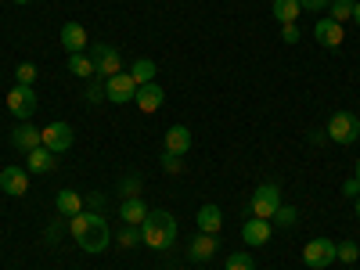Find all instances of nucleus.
<instances>
[{
	"label": "nucleus",
	"instance_id": "1",
	"mask_svg": "<svg viewBox=\"0 0 360 270\" xmlns=\"http://www.w3.org/2000/svg\"><path fill=\"white\" fill-rule=\"evenodd\" d=\"M69 231H72L76 245H79L83 252H105L108 238H112L101 213H79V217H72V220H69Z\"/></svg>",
	"mask_w": 360,
	"mask_h": 270
},
{
	"label": "nucleus",
	"instance_id": "2",
	"mask_svg": "<svg viewBox=\"0 0 360 270\" xmlns=\"http://www.w3.org/2000/svg\"><path fill=\"white\" fill-rule=\"evenodd\" d=\"M141 242L148 249H173L176 242V220L166 213V209H152L141 224Z\"/></svg>",
	"mask_w": 360,
	"mask_h": 270
},
{
	"label": "nucleus",
	"instance_id": "3",
	"mask_svg": "<svg viewBox=\"0 0 360 270\" xmlns=\"http://www.w3.org/2000/svg\"><path fill=\"white\" fill-rule=\"evenodd\" d=\"M328 137H332L335 144L360 141V119L353 112H332V119H328Z\"/></svg>",
	"mask_w": 360,
	"mask_h": 270
},
{
	"label": "nucleus",
	"instance_id": "4",
	"mask_svg": "<svg viewBox=\"0 0 360 270\" xmlns=\"http://www.w3.org/2000/svg\"><path fill=\"white\" fill-rule=\"evenodd\" d=\"M249 209H252V217L270 220V217H274L278 209H281V188H278V184H259V188L252 191Z\"/></svg>",
	"mask_w": 360,
	"mask_h": 270
},
{
	"label": "nucleus",
	"instance_id": "5",
	"mask_svg": "<svg viewBox=\"0 0 360 270\" xmlns=\"http://www.w3.org/2000/svg\"><path fill=\"white\" fill-rule=\"evenodd\" d=\"M134 98H137V79H134L130 72H115V76L105 79V101L127 105V101H134Z\"/></svg>",
	"mask_w": 360,
	"mask_h": 270
},
{
	"label": "nucleus",
	"instance_id": "6",
	"mask_svg": "<svg viewBox=\"0 0 360 270\" xmlns=\"http://www.w3.org/2000/svg\"><path fill=\"white\" fill-rule=\"evenodd\" d=\"M335 242H328V238H314V242H307V249H303V263L310 266V270H324V266H332L339 256H335Z\"/></svg>",
	"mask_w": 360,
	"mask_h": 270
},
{
	"label": "nucleus",
	"instance_id": "7",
	"mask_svg": "<svg viewBox=\"0 0 360 270\" xmlns=\"http://www.w3.org/2000/svg\"><path fill=\"white\" fill-rule=\"evenodd\" d=\"M8 112L15 115V119H25L37 112V90L33 86H22V83H15L11 90H8Z\"/></svg>",
	"mask_w": 360,
	"mask_h": 270
},
{
	"label": "nucleus",
	"instance_id": "8",
	"mask_svg": "<svg viewBox=\"0 0 360 270\" xmlns=\"http://www.w3.org/2000/svg\"><path fill=\"white\" fill-rule=\"evenodd\" d=\"M40 137H44V148H47V152H54V155H62V152H69V148H72V127L62 123V119L47 123L40 130Z\"/></svg>",
	"mask_w": 360,
	"mask_h": 270
},
{
	"label": "nucleus",
	"instance_id": "9",
	"mask_svg": "<svg viewBox=\"0 0 360 270\" xmlns=\"http://www.w3.org/2000/svg\"><path fill=\"white\" fill-rule=\"evenodd\" d=\"M90 62H94V72L98 76H115L123 72V58H119V51L112 44H94V54H90Z\"/></svg>",
	"mask_w": 360,
	"mask_h": 270
},
{
	"label": "nucleus",
	"instance_id": "10",
	"mask_svg": "<svg viewBox=\"0 0 360 270\" xmlns=\"http://www.w3.org/2000/svg\"><path fill=\"white\" fill-rule=\"evenodd\" d=\"M0 188H4V195H11V198H22L29 191V173L22 166H4L0 169Z\"/></svg>",
	"mask_w": 360,
	"mask_h": 270
},
{
	"label": "nucleus",
	"instance_id": "11",
	"mask_svg": "<svg viewBox=\"0 0 360 270\" xmlns=\"http://www.w3.org/2000/svg\"><path fill=\"white\" fill-rule=\"evenodd\" d=\"M137 108L141 112H148V115H155L159 108H162V101H166V94H162V86L159 83H144V86H137Z\"/></svg>",
	"mask_w": 360,
	"mask_h": 270
},
{
	"label": "nucleus",
	"instance_id": "12",
	"mask_svg": "<svg viewBox=\"0 0 360 270\" xmlns=\"http://www.w3.org/2000/svg\"><path fill=\"white\" fill-rule=\"evenodd\" d=\"M270 234H274V224L270 220H259V217H252L245 227H242V238H245V245H252V249H259V245H266L270 242Z\"/></svg>",
	"mask_w": 360,
	"mask_h": 270
},
{
	"label": "nucleus",
	"instance_id": "13",
	"mask_svg": "<svg viewBox=\"0 0 360 270\" xmlns=\"http://www.w3.org/2000/svg\"><path fill=\"white\" fill-rule=\"evenodd\" d=\"M11 144L18 148V152H33V148H40L44 144V137H40V130L33 127V123H18L15 130H11Z\"/></svg>",
	"mask_w": 360,
	"mask_h": 270
},
{
	"label": "nucleus",
	"instance_id": "14",
	"mask_svg": "<svg viewBox=\"0 0 360 270\" xmlns=\"http://www.w3.org/2000/svg\"><path fill=\"white\" fill-rule=\"evenodd\" d=\"M314 37H317V44H321V47H339V44L346 40L342 25H339V22H332V18H321V22L314 25Z\"/></svg>",
	"mask_w": 360,
	"mask_h": 270
},
{
	"label": "nucleus",
	"instance_id": "15",
	"mask_svg": "<svg viewBox=\"0 0 360 270\" xmlns=\"http://www.w3.org/2000/svg\"><path fill=\"white\" fill-rule=\"evenodd\" d=\"M217 234H205V231H198V238H195V242L188 245V256L191 259H198V263H205V259H213L217 256Z\"/></svg>",
	"mask_w": 360,
	"mask_h": 270
},
{
	"label": "nucleus",
	"instance_id": "16",
	"mask_svg": "<svg viewBox=\"0 0 360 270\" xmlns=\"http://www.w3.org/2000/svg\"><path fill=\"white\" fill-rule=\"evenodd\" d=\"M62 47H65L69 54L86 51V29H83L79 22H65V25H62Z\"/></svg>",
	"mask_w": 360,
	"mask_h": 270
},
{
	"label": "nucleus",
	"instance_id": "17",
	"mask_svg": "<svg viewBox=\"0 0 360 270\" xmlns=\"http://www.w3.org/2000/svg\"><path fill=\"white\" fill-rule=\"evenodd\" d=\"M119 217H123V224L141 227L144 217H148V205L141 202V195H137V198H123V202H119Z\"/></svg>",
	"mask_w": 360,
	"mask_h": 270
},
{
	"label": "nucleus",
	"instance_id": "18",
	"mask_svg": "<svg viewBox=\"0 0 360 270\" xmlns=\"http://www.w3.org/2000/svg\"><path fill=\"white\" fill-rule=\"evenodd\" d=\"M220 227H224V213H220V205H202L198 209V231H205V234H220Z\"/></svg>",
	"mask_w": 360,
	"mask_h": 270
},
{
	"label": "nucleus",
	"instance_id": "19",
	"mask_svg": "<svg viewBox=\"0 0 360 270\" xmlns=\"http://www.w3.org/2000/svg\"><path fill=\"white\" fill-rule=\"evenodd\" d=\"M54 152H47V148L40 144V148H33V152L25 155V166H29V173H51L54 169Z\"/></svg>",
	"mask_w": 360,
	"mask_h": 270
},
{
	"label": "nucleus",
	"instance_id": "20",
	"mask_svg": "<svg viewBox=\"0 0 360 270\" xmlns=\"http://www.w3.org/2000/svg\"><path fill=\"white\" fill-rule=\"evenodd\" d=\"M188 148H191V130H188V127H169V130H166V152L184 155Z\"/></svg>",
	"mask_w": 360,
	"mask_h": 270
},
{
	"label": "nucleus",
	"instance_id": "21",
	"mask_svg": "<svg viewBox=\"0 0 360 270\" xmlns=\"http://www.w3.org/2000/svg\"><path fill=\"white\" fill-rule=\"evenodd\" d=\"M54 209H58L62 217H69V220H72V217H79V213H83V198H79L76 191H69V188H65V191H58Z\"/></svg>",
	"mask_w": 360,
	"mask_h": 270
},
{
	"label": "nucleus",
	"instance_id": "22",
	"mask_svg": "<svg viewBox=\"0 0 360 270\" xmlns=\"http://www.w3.org/2000/svg\"><path fill=\"white\" fill-rule=\"evenodd\" d=\"M69 72L72 76H79V79H94L98 72H94V62H90V54H69Z\"/></svg>",
	"mask_w": 360,
	"mask_h": 270
},
{
	"label": "nucleus",
	"instance_id": "23",
	"mask_svg": "<svg viewBox=\"0 0 360 270\" xmlns=\"http://www.w3.org/2000/svg\"><path fill=\"white\" fill-rule=\"evenodd\" d=\"M270 11H274V18L281 22V25H288V22H295L299 18V0H274V4H270Z\"/></svg>",
	"mask_w": 360,
	"mask_h": 270
},
{
	"label": "nucleus",
	"instance_id": "24",
	"mask_svg": "<svg viewBox=\"0 0 360 270\" xmlns=\"http://www.w3.org/2000/svg\"><path fill=\"white\" fill-rule=\"evenodd\" d=\"M130 76L137 79V86H144V83H155V62H152V58H137L134 69H130Z\"/></svg>",
	"mask_w": 360,
	"mask_h": 270
},
{
	"label": "nucleus",
	"instance_id": "25",
	"mask_svg": "<svg viewBox=\"0 0 360 270\" xmlns=\"http://www.w3.org/2000/svg\"><path fill=\"white\" fill-rule=\"evenodd\" d=\"M328 11H332L328 18L342 25V22H349V18H353V0H332V4H328Z\"/></svg>",
	"mask_w": 360,
	"mask_h": 270
},
{
	"label": "nucleus",
	"instance_id": "26",
	"mask_svg": "<svg viewBox=\"0 0 360 270\" xmlns=\"http://www.w3.org/2000/svg\"><path fill=\"white\" fill-rule=\"evenodd\" d=\"M295 220H299V213H295L292 205H281L278 213L270 217V224H274V227H295Z\"/></svg>",
	"mask_w": 360,
	"mask_h": 270
},
{
	"label": "nucleus",
	"instance_id": "27",
	"mask_svg": "<svg viewBox=\"0 0 360 270\" xmlns=\"http://www.w3.org/2000/svg\"><path fill=\"white\" fill-rule=\"evenodd\" d=\"M119 245H123V249H134V245H141V227H134V224H123V231H119Z\"/></svg>",
	"mask_w": 360,
	"mask_h": 270
},
{
	"label": "nucleus",
	"instance_id": "28",
	"mask_svg": "<svg viewBox=\"0 0 360 270\" xmlns=\"http://www.w3.org/2000/svg\"><path fill=\"white\" fill-rule=\"evenodd\" d=\"M162 169H166L169 176H176V173H184V155H173V152H162Z\"/></svg>",
	"mask_w": 360,
	"mask_h": 270
},
{
	"label": "nucleus",
	"instance_id": "29",
	"mask_svg": "<svg viewBox=\"0 0 360 270\" xmlns=\"http://www.w3.org/2000/svg\"><path fill=\"white\" fill-rule=\"evenodd\" d=\"M227 270H256V263L249 252H234V256H227Z\"/></svg>",
	"mask_w": 360,
	"mask_h": 270
},
{
	"label": "nucleus",
	"instance_id": "30",
	"mask_svg": "<svg viewBox=\"0 0 360 270\" xmlns=\"http://www.w3.org/2000/svg\"><path fill=\"white\" fill-rule=\"evenodd\" d=\"M15 79H18L22 86H33V79H37V65H33V62H22V65L15 69Z\"/></svg>",
	"mask_w": 360,
	"mask_h": 270
},
{
	"label": "nucleus",
	"instance_id": "31",
	"mask_svg": "<svg viewBox=\"0 0 360 270\" xmlns=\"http://www.w3.org/2000/svg\"><path fill=\"white\" fill-rule=\"evenodd\" d=\"M335 256H339L342 263H356V256H360V249H356V242H342V245L335 249Z\"/></svg>",
	"mask_w": 360,
	"mask_h": 270
},
{
	"label": "nucleus",
	"instance_id": "32",
	"mask_svg": "<svg viewBox=\"0 0 360 270\" xmlns=\"http://www.w3.org/2000/svg\"><path fill=\"white\" fill-rule=\"evenodd\" d=\"M119 191H123L127 198H137V191H141V180H137V176H123V184H119Z\"/></svg>",
	"mask_w": 360,
	"mask_h": 270
},
{
	"label": "nucleus",
	"instance_id": "33",
	"mask_svg": "<svg viewBox=\"0 0 360 270\" xmlns=\"http://www.w3.org/2000/svg\"><path fill=\"white\" fill-rule=\"evenodd\" d=\"M86 101H90V105L105 101V83H90V86H86Z\"/></svg>",
	"mask_w": 360,
	"mask_h": 270
},
{
	"label": "nucleus",
	"instance_id": "34",
	"mask_svg": "<svg viewBox=\"0 0 360 270\" xmlns=\"http://www.w3.org/2000/svg\"><path fill=\"white\" fill-rule=\"evenodd\" d=\"M328 4H332V0H299V8H303V11H314V15L324 11Z\"/></svg>",
	"mask_w": 360,
	"mask_h": 270
},
{
	"label": "nucleus",
	"instance_id": "35",
	"mask_svg": "<svg viewBox=\"0 0 360 270\" xmlns=\"http://www.w3.org/2000/svg\"><path fill=\"white\" fill-rule=\"evenodd\" d=\"M281 37H285V44H299V25H295V22H288V25L281 29Z\"/></svg>",
	"mask_w": 360,
	"mask_h": 270
},
{
	"label": "nucleus",
	"instance_id": "36",
	"mask_svg": "<svg viewBox=\"0 0 360 270\" xmlns=\"http://www.w3.org/2000/svg\"><path fill=\"white\" fill-rule=\"evenodd\" d=\"M342 191H346L349 198H356V195H360V180H356V176H349L346 184H342Z\"/></svg>",
	"mask_w": 360,
	"mask_h": 270
},
{
	"label": "nucleus",
	"instance_id": "37",
	"mask_svg": "<svg viewBox=\"0 0 360 270\" xmlns=\"http://www.w3.org/2000/svg\"><path fill=\"white\" fill-rule=\"evenodd\" d=\"M101 205H105V195H90V213H101Z\"/></svg>",
	"mask_w": 360,
	"mask_h": 270
},
{
	"label": "nucleus",
	"instance_id": "38",
	"mask_svg": "<svg viewBox=\"0 0 360 270\" xmlns=\"http://www.w3.org/2000/svg\"><path fill=\"white\" fill-rule=\"evenodd\" d=\"M353 22L360 25V0H356V4H353Z\"/></svg>",
	"mask_w": 360,
	"mask_h": 270
},
{
	"label": "nucleus",
	"instance_id": "39",
	"mask_svg": "<svg viewBox=\"0 0 360 270\" xmlns=\"http://www.w3.org/2000/svg\"><path fill=\"white\" fill-rule=\"evenodd\" d=\"M353 209H356V217H360V195H356V202H353Z\"/></svg>",
	"mask_w": 360,
	"mask_h": 270
},
{
	"label": "nucleus",
	"instance_id": "40",
	"mask_svg": "<svg viewBox=\"0 0 360 270\" xmlns=\"http://www.w3.org/2000/svg\"><path fill=\"white\" fill-rule=\"evenodd\" d=\"M353 176H356V180H360V162H356V173H353Z\"/></svg>",
	"mask_w": 360,
	"mask_h": 270
},
{
	"label": "nucleus",
	"instance_id": "41",
	"mask_svg": "<svg viewBox=\"0 0 360 270\" xmlns=\"http://www.w3.org/2000/svg\"><path fill=\"white\" fill-rule=\"evenodd\" d=\"M15 4H29V0H15Z\"/></svg>",
	"mask_w": 360,
	"mask_h": 270
}]
</instances>
